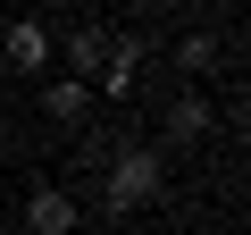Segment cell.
Here are the masks:
<instances>
[{"label": "cell", "instance_id": "5b68a950", "mask_svg": "<svg viewBox=\"0 0 251 235\" xmlns=\"http://www.w3.org/2000/svg\"><path fill=\"white\" fill-rule=\"evenodd\" d=\"M42 118H50V126H84V118H92V84L50 76V84H42Z\"/></svg>", "mask_w": 251, "mask_h": 235}, {"label": "cell", "instance_id": "8992f818", "mask_svg": "<svg viewBox=\"0 0 251 235\" xmlns=\"http://www.w3.org/2000/svg\"><path fill=\"white\" fill-rule=\"evenodd\" d=\"M59 59H67V76H75V84H92V76H100V59H109V26H67V51H59Z\"/></svg>", "mask_w": 251, "mask_h": 235}, {"label": "cell", "instance_id": "9c48e42d", "mask_svg": "<svg viewBox=\"0 0 251 235\" xmlns=\"http://www.w3.org/2000/svg\"><path fill=\"white\" fill-rule=\"evenodd\" d=\"M0 235H9V227H0Z\"/></svg>", "mask_w": 251, "mask_h": 235}, {"label": "cell", "instance_id": "ba28073f", "mask_svg": "<svg viewBox=\"0 0 251 235\" xmlns=\"http://www.w3.org/2000/svg\"><path fill=\"white\" fill-rule=\"evenodd\" d=\"M176 67H184V76H209V67H218V42H209V34H184V42H176Z\"/></svg>", "mask_w": 251, "mask_h": 235}, {"label": "cell", "instance_id": "6da1fadb", "mask_svg": "<svg viewBox=\"0 0 251 235\" xmlns=\"http://www.w3.org/2000/svg\"><path fill=\"white\" fill-rule=\"evenodd\" d=\"M159 193H168V160H159L151 143H126V151L109 160V210L134 218V210H151Z\"/></svg>", "mask_w": 251, "mask_h": 235}, {"label": "cell", "instance_id": "277c9868", "mask_svg": "<svg viewBox=\"0 0 251 235\" xmlns=\"http://www.w3.org/2000/svg\"><path fill=\"white\" fill-rule=\"evenodd\" d=\"M75 218H84V210L67 202V185H34V193H25V227H34V235H75Z\"/></svg>", "mask_w": 251, "mask_h": 235}, {"label": "cell", "instance_id": "7a4b0ae2", "mask_svg": "<svg viewBox=\"0 0 251 235\" xmlns=\"http://www.w3.org/2000/svg\"><path fill=\"white\" fill-rule=\"evenodd\" d=\"M143 34H109V59H100V76H92V101H134V76H143Z\"/></svg>", "mask_w": 251, "mask_h": 235}, {"label": "cell", "instance_id": "3957f363", "mask_svg": "<svg viewBox=\"0 0 251 235\" xmlns=\"http://www.w3.org/2000/svg\"><path fill=\"white\" fill-rule=\"evenodd\" d=\"M0 59H9L17 76H42V67H59V34L42 17H17L9 34H0Z\"/></svg>", "mask_w": 251, "mask_h": 235}, {"label": "cell", "instance_id": "52a82bcc", "mask_svg": "<svg viewBox=\"0 0 251 235\" xmlns=\"http://www.w3.org/2000/svg\"><path fill=\"white\" fill-rule=\"evenodd\" d=\"M209 126H218V109H209L201 92H176V101H168V135H176V143H201Z\"/></svg>", "mask_w": 251, "mask_h": 235}]
</instances>
